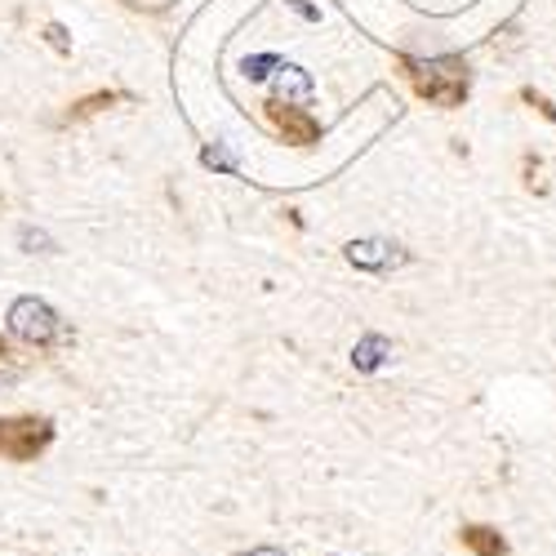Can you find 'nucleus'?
Returning a JSON list of instances; mask_svg holds the SVG:
<instances>
[{
    "label": "nucleus",
    "instance_id": "3",
    "mask_svg": "<svg viewBox=\"0 0 556 556\" xmlns=\"http://www.w3.org/2000/svg\"><path fill=\"white\" fill-rule=\"evenodd\" d=\"M0 428H5V432H0V450H10V437L18 432V424H0ZM27 432V445H14V458H23V454H31L40 441H45V424H27L23 428Z\"/></svg>",
    "mask_w": 556,
    "mask_h": 556
},
{
    "label": "nucleus",
    "instance_id": "5",
    "mask_svg": "<svg viewBox=\"0 0 556 556\" xmlns=\"http://www.w3.org/2000/svg\"><path fill=\"white\" fill-rule=\"evenodd\" d=\"M245 556H286L281 547H254V552H245Z\"/></svg>",
    "mask_w": 556,
    "mask_h": 556
},
{
    "label": "nucleus",
    "instance_id": "2",
    "mask_svg": "<svg viewBox=\"0 0 556 556\" xmlns=\"http://www.w3.org/2000/svg\"><path fill=\"white\" fill-rule=\"evenodd\" d=\"M396 245H388V241H356V245H348V258L356 263V267H392L401 254H392Z\"/></svg>",
    "mask_w": 556,
    "mask_h": 556
},
{
    "label": "nucleus",
    "instance_id": "4",
    "mask_svg": "<svg viewBox=\"0 0 556 556\" xmlns=\"http://www.w3.org/2000/svg\"><path fill=\"white\" fill-rule=\"evenodd\" d=\"M383 352H388V339H379V334H369L356 352H352V361L361 365V369H379L383 365Z\"/></svg>",
    "mask_w": 556,
    "mask_h": 556
},
{
    "label": "nucleus",
    "instance_id": "1",
    "mask_svg": "<svg viewBox=\"0 0 556 556\" xmlns=\"http://www.w3.org/2000/svg\"><path fill=\"white\" fill-rule=\"evenodd\" d=\"M10 326H14V334L27 339V343H50V339L59 334V316L45 307V303H36V299H23V303H14V312H10Z\"/></svg>",
    "mask_w": 556,
    "mask_h": 556
}]
</instances>
